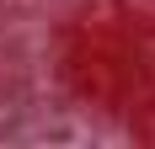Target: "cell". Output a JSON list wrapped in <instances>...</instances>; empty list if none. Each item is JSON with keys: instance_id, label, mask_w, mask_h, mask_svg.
Listing matches in <instances>:
<instances>
[]
</instances>
